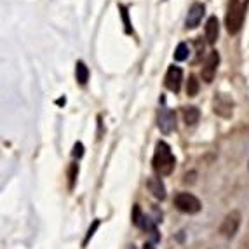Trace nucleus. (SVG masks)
Segmentation results:
<instances>
[{
  "instance_id": "obj_11",
  "label": "nucleus",
  "mask_w": 249,
  "mask_h": 249,
  "mask_svg": "<svg viewBox=\"0 0 249 249\" xmlns=\"http://www.w3.org/2000/svg\"><path fill=\"white\" fill-rule=\"evenodd\" d=\"M218 35H220V23L214 16L209 18L208 23H206V38H208L209 44H214L218 40Z\"/></svg>"
},
{
  "instance_id": "obj_1",
  "label": "nucleus",
  "mask_w": 249,
  "mask_h": 249,
  "mask_svg": "<svg viewBox=\"0 0 249 249\" xmlns=\"http://www.w3.org/2000/svg\"><path fill=\"white\" fill-rule=\"evenodd\" d=\"M176 167V159L171 152V146L164 142H159L155 145L154 154V169L160 176H169Z\"/></svg>"
},
{
  "instance_id": "obj_12",
  "label": "nucleus",
  "mask_w": 249,
  "mask_h": 249,
  "mask_svg": "<svg viewBox=\"0 0 249 249\" xmlns=\"http://www.w3.org/2000/svg\"><path fill=\"white\" fill-rule=\"evenodd\" d=\"M183 119H185V124L187 125H196L200 119L199 108L196 107H187L183 108Z\"/></svg>"
},
{
  "instance_id": "obj_19",
  "label": "nucleus",
  "mask_w": 249,
  "mask_h": 249,
  "mask_svg": "<svg viewBox=\"0 0 249 249\" xmlns=\"http://www.w3.org/2000/svg\"><path fill=\"white\" fill-rule=\"evenodd\" d=\"M143 249H155L154 242H145V244H143Z\"/></svg>"
},
{
  "instance_id": "obj_8",
  "label": "nucleus",
  "mask_w": 249,
  "mask_h": 249,
  "mask_svg": "<svg viewBox=\"0 0 249 249\" xmlns=\"http://www.w3.org/2000/svg\"><path fill=\"white\" fill-rule=\"evenodd\" d=\"M204 13H206V7H204V4H194L190 7V11H188V14H187L185 26H187L188 30L197 28V26L200 25V21H202Z\"/></svg>"
},
{
  "instance_id": "obj_17",
  "label": "nucleus",
  "mask_w": 249,
  "mask_h": 249,
  "mask_svg": "<svg viewBox=\"0 0 249 249\" xmlns=\"http://www.w3.org/2000/svg\"><path fill=\"white\" fill-rule=\"evenodd\" d=\"M119 9H121L122 19H124V25H125V32H127V34H131V23H129V18H127V9H125L124 5H119Z\"/></svg>"
},
{
  "instance_id": "obj_3",
  "label": "nucleus",
  "mask_w": 249,
  "mask_h": 249,
  "mask_svg": "<svg viewBox=\"0 0 249 249\" xmlns=\"http://www.w3.org/2000/svg\"><path fill=\"white\" fill-rule=\"evenodd\" d=\"M175 206L178 211L185 213V214H197L202 209L200 200L194 194H188V192H181V194H178L175 197Z\"/></svg>"
},
{
  "instance_id": "obj_9",
  "label": "nucleus",
  "mask_w": 249,
  "mask_h": 249,
  "mask_svg": "<svg viewBox=\"0 0 249 249\" xmlns=\"http://www.w3.org/2000/svg\"><path fill=\"white\" fill-rule=\"evenodd\" d=\"M183 82V71L179 67H169L166 73V88L173 92H178Z\"/></svg>"
},
{
  "instance_id": "obj_2",
  "label": "nucleus",
  "mask_w": 249,
  "mask_h": 249,
  "mask_svg": "<svg viewBox=\"0 0 249 249\" xmlns=\"http://www.w3.org/2000/svg\"><path fill=\"white\" fill-rule=\"evenodd\" d=\"M246 7H248V2L230 0L229 13H227V18H225V25H227V30H229L230 35H235L242 28V23H244L246 18Z\"/></svg>"
},
{
  "instance_id": "obj_15",
  "label": "nucleus",
  "mask_w": 249,
  "mask_h": 249,
  "mask_svg": "<svg viewBox=\"0 0 249 249\" xmlns=\"http://www.w3.org/2000/svg\"><path fill=\"white\" fill-rule=\"evenodd\" d=\"M197 92H199V80H197V77L190 75L187 82V94L194 98V96H197Z\"/></svg>"
},
{
  "instance_id": "obj_16",
  "label": "nucleus",
  "mask_w": 249,
  "mask_h": 249,
  "mask_svg": "<svg viewBox=\"0 0 249 249\" xmlns=\"http://www.w3.org/2000/svg\"><path fill=\"white\" fill-rule=\"evenodd\" d=\"M143 221H145V214L142 213L140 206H134V209H133V223L136 225V227H140V229H142Z\"/></svg>"
},
{
  "instance_id": "obj_18",
  "label": "nucleus",
  "mask_w": 249,
  "mask_h": 249,
  "mask_svg": "<svg viewBox=\"0 0 249 249\" xmlns=\"http://www.w3.org/2000/svg\"><path fill=\"white\" fill-rule=\"evenodd\" d=\"M71 155H73V157H77V159L82 157V155H84V145H82V143H75L73 152H71Z\"/></svg>"
},
{
  "instance_id": "obj_4",
  "label": "nucleus",
  "mask_w": 249,
  "mask_h": 249,
  "mask_svg": "<svg viewBox=\"0 0 249 249\" xmlns=\"http://www.w3.org/2000/svg\"><path fill=\"white\" fill-rule=\"evenodd\" d=\"M239 227H241V213L230 211L229 214L225 216L223 223H221L220 233L223 237H227V239H232L237 233V230H239Z\"/></svg>"
},
{
  "instance_id": "obj_5",
  "label": "nucleus",
  "mask_w": 249,
  "mask_h": 249,
  "mask_svg": "<svg viewBox=\"0 0 249 249\" xmlns=\"http://www.w3.org/2000/svg\"><path fill=\"white\" fill-rule=\"evenodd\" d=\"M218 65H220V54H218V51H211L208 56V59H206V63H204L202 67V80L204 82L211 84L213 79L216 77V70H218Z\"/></svg>"
},
{
  "instance_id": "obj_13",
  "label": "nucleus",
  "mask_w": 249,
  "mask_h": 249,
  "mask_svg": "<svg viewBox=\"0 0 249 249\" xmlns=\"http://www.w3.org/2000/svg\"><path fill=\"white\" fill-rule=\"evenodd\" d=\"M75 77H77L79 84H82V86L89 80V68L86 67L84 61H77V65H75Z\"/></svg>"
},
{
  "instance_id": "obj_14",
  "label": "nucleus",
  "mask_w": 249,
  "mask_h": 249,
  "mask_svg": "<svg viewBox=\"0 0 249 249\" xmlns=\"http://www.w3.org/2000/svg\"><path fill=\"white\" fill-rule=\"evenodd\" d=\"M188 54H190V49H188L185 42H181V44H178V47L175 51V59L176 61H185L188 58Z\"/></svg>"
},
{
  "instance_id": "obj_6",
  "label": "nucleus",
  "mask_w": 249,
  "mask_h": 249,
  "mask_svg": "<svg viewBox=\"0 0 249 249\" xmlns=\"http://www.w3.org/2000/svg\"><path fill=\"white\" fill-rule=\"evenodd\" d=\"M157 125L164 134L173 133L176 127L175 112H171L169 108H160V112H159V115H157Z\"/></svg>"
},
{
  "instance_id": "obj_20",
  "label": "nucleus",
  "mask_w": 249,
  "mask_h": 249,
  "mask_svg": "<svg viewBox=\"0 0 249 249\" xmlns=\"http://www.w3.org/2000/svg\"><path fill=\"white\" fill-rule=\"evenodd\" d=\"M129 249H136V248H134V246H131V248H129Z\"/></svg>"
},
{
  "instance_id": "obj_7",
  "label": "nucleus",
  "mask_w": 249,
  "mask_h": 249,
  "mask_svg": "<svg viewBox=\"0 0 249 249\" xmlns=\"http://www.w3.org/2000/svg\"><path fill=\"white\" fill-rule=\"evenodd\" d=\"M232 108H233L232 100L225 94H218L214 98V101H213V110H214V113H218L220 117H225V119H229V117L232 115Z\"/></svg>"
},
{
  "instance_id": "obj_10",
  "label": "nucleus",
  "mask_w": 249,
  "mask_h": 249,
  "mask_svg": "<svg viewBox=\"0 0 249 249\" xmlns=\"http://www.w3.org/2000/svg\"><path fill=\"white\" fill-rule=\"evenodd\" d=\"M146 187H148V190L152 192V196H154L155 199H159V200L166 199V187H164V183L160 181V178H148Z\"/></svg>"
}]
</instances>
